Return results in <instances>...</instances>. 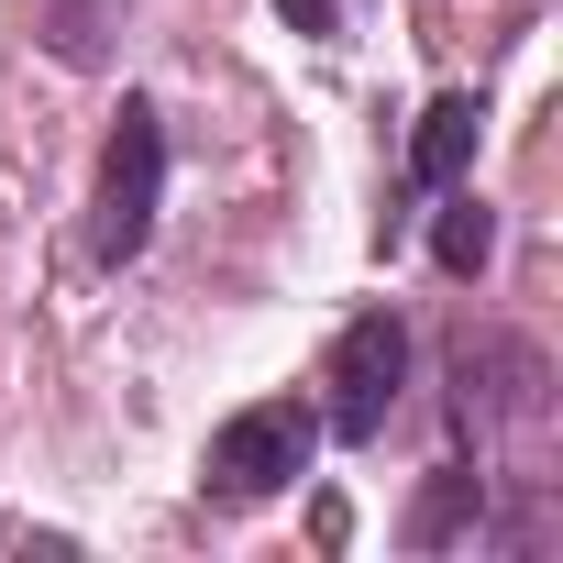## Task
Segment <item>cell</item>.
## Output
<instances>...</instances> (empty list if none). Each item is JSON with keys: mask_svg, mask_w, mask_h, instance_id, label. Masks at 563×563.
<instances>
[{"mask_svg": "<svg viewBox=\"0 0 563 563\" xmlns=\"http://www.w3.org/2000/svg\"><path fill=\"white\" fill-rule=\"evenodd\" d=\"M155 199H166V122H155V100H122L111 155H100V199H89V254L133 265L155 243Z\"/></svg>", "mask_w": 563, "mask_h": 563, "instance_id": "cell-1", "label": "cell"}, {"mask_svg": "<svg viewBox=\"0 0 563 563\" xmlns=\"http://www.w3.org/2000/svg\"><path fill=\"white\" fill-rule=\"evenodd\" d=\"M321 387H332L321 431H343V442H376V431H387V409H398V387H409V321H398V310H365V321H343V332H332V365H321Z\"/></svg>", "mask_w": 563, "mask_h": 563, "instance_id": "cell-2", "label": "cell"}, {"mask_svg": "<svg viewBox=\"0 0 563 563\" xmlns=\"http://www.w3.org/2000/svg\"><path fill=\"white\" fill-rule=\"evenodd\" d=\"M310 453H321V409L254 398V409H232V420L210 431V486H221V497H276V486L310 475Z\"/></svg>", "mask_w": 563, "mask_h": 563, "instance_id": "cell-3", "label": "cell"}, {"mask_svg": "<svg viewBox=\"0 0 563 563\" xmlns=\"http://www.w3.org/2000/svg\"><path fill=\"white\" fill-rule=\"evenodd\" d=\"M453 376H464V420H541V354L519 343V332H486V343H464L453 354Z\"/></svg>", "mask_w": 563, "mask_h": 563, "instance_id": "cell-4", "label": "cell"}, {"mask_svg": "<svg viewBox=\"0 0 563 563\" xmlns=\"http://www.w3.org/2000/svg\"><path fill=\"white\" fill-rule=\"evenodd\" d=\"M475 133H486L475 89H442V100L420 111V133H409V177H420V188H464V166H475Z\"/></svg>", "mask_w": 563, "mask_h": 563, "instance_id": "cell-5", "label": "cell"}, {"mask_svg": "<svg viewBox=\"0 0 563 563\" xmlns=\"http://www.w3.org/2000/svg\"><path fill=\"white\" fill-rule=\"evenodd\" d=\"M475 508H486V475H475V464H442V475L420 486V508H409V541H420V552H442V541H464V530H475Z\"/></svg>", "mask_w": 563, "mask_h": 563, "instance_id": "cell-6", "label": "cell"}, {"mask_svg": "<svg viewBox=\"0 0 563 563\" xmlns=\"http://www.w3.org/2000/svg\"><path fill=\"white\" fill-rule=\"evenodd\" d=\"M111 23H122V0H45V56L56 67H100Z\"/></svg>", "mask_w": 563, "mask_h": 563, "instance_id": "cell-7", "label": "cell"}, {"mask_svg": "<svg viewBox=\"0 0 563 563\" xmlns=\"http://www.w3.org/2000/svg\"><path fill=\"white\" fill-rule=\"evenodd\" d=\"M431 254H442V276H475V265L497 254V210H486V199H453V210L431 221Z\"/></svg>", "mask_w": 563, "mask_h": 563, "instance_id": "cell-8", "label": "cell"}, {"mask_svg": "<svg viewBox=\"0 0 563 563\" xmlns=\"http://www.w3.org/2000/svg\"><path fill=\"white\" fill-rule=\"evenodd\" d=\"M276 12H288L310 45H332V34H343V12H332V0H276Z\"/></svg>", "mask_w": 563, "mask_h": 563, "instance_id": "cell-9", "label": "cell"}]
</instances>
